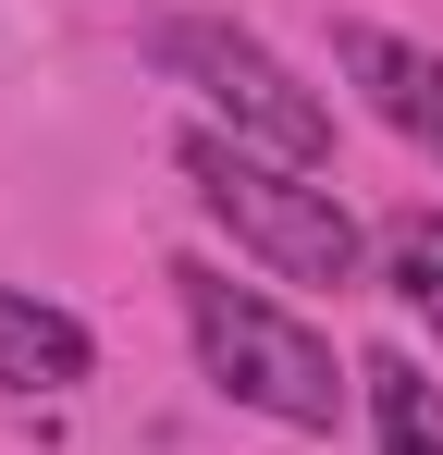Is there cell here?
<instances>
[{
	"mask_svg": "<svg viewBox=\"0 0 443 455\" xmlns=\"http://www.w3.org/2000/svg\"><path fill=\"white\" fill-rule=\"evenodd\" d=\"M173 283H185V332H197V357H210V381L234 406H259L284 431H333L345 419V370H333V345L295 307H271L259 283H234V271H197V259Z\"/></svg>",
	"mask_w": 443,
	"mask_h": 455,
	"instance_id": "1",
	"label": "cell"
},
{
	"mask_svg": "<svg viewBox=\"0 0 443 455\" xmlns=\"http://www.w3.org/2000/svg\"><path fill=\"white\" fill-rule=\"evenodd\" d=\"M185 185H197V197H210V222L234 234V246H259L284 283H358L369 234L345 222V197H333V185H308V172H284V160H259V148H234L222 124L185 136Z\"/></svg>",
	"mask_w": 443,
	"mask_h": 455,
	"instance_id": "2",
	"label": "cell"
},
{
	"mask_svg": "<svg viewBox=\"0 0 443 455\" xmlns=\"http://www.w3.org/2000/svg\"><path fill=\"white\" fill-rule=\"evenodd\" d=\"M160 75L197 86V99L222 111L234 148L284 160V172H320V160H333V111H320V99H308L246 25H222V12H173V25H160Z\"/></svg>",
	"mask_w": 443,
	"mask_h": 455,
	"instance_id": "3",
	"label": "cell"
},
{
	"mask_svg": "<svg viewBox=\"0 0 443 455\" xmlns=\"http://www.w3.org/2000/svg\"><path fill=\"white\" fill-rule=\"evenodd\" d=\"M86 370H99L86 320L50 307V296H25V283H0V381H12V394H74Z\"/></svg>",
	"mask_w": 443,
	"mask_h": 455,
	"instance_id": "4",
	"label": "cell"
},
{
	"mask_svg": "<svg viewBox=\"0 0 443 455\" xmlns=\"http://www.w3.org/2000/svg\"><path fill=\"white\" fill-rule=\"evenodd\" d=\"M358 381H369V419H382V455H443V381L419 370V357H358Z\"/></svg>",
	"mask_w": 443,
	"mask_h": 455,
	"instance_id": "5",
	"label": "cell"
},
{
	"mask_svg": "<svg viewBox=\"0 0 443 455\" xmlns=\"http://www.w3.org/2000/svg\"><path fill=\"white\" fill-rule=\"evenodd\" d=\"M333 62L369 86V111H382L394 136H419V86H431V50H407V37H382V25H333Z\"/></svg>",
	"mask_w": 443,
	"mask_h": 455,
	"instance_id": "6",
	"label": "cell"
},
{
	"mask_svg": "<svg viewBox=\"0 0 443 455\" xmlns=\"http://www.w3.org/2000/svg\"><path fill=\"white\" fill-rule=\"evenodd\" d=\"M382 283L443 332V210H394L382 222Z\"/></svg>",
	"mask_w": 443,
	"mask_h": 455,
	"instance_id": "7",
	"label": "cell"
},
{
	"mask_svg": "<svg viewBox=\"0 0 443 455\" xmlns=\"http://www.w3.org/2000/svg\"><path fill=\"white\" fill-rule=\"evenodd\" d=\"M419 136H431V160H443V62H431V86H419Z\"/></svg>",
	"mask_w": 443,
	"mask_h": 455,
	"instance_id": "8",
	"label": "cell"
}]
</instances>
